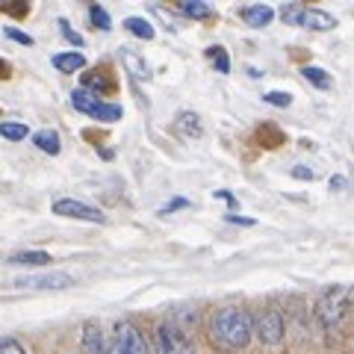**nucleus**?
I'll return each instance as SVG.
<instances>
[{"instance_id": "nucleus-1", "label": "nucleus", "mask_w": 354, "mask_h": 354, "mask_svg": "<svg viewBox=\"0 0 354 354\" xmlns=\"http://www.w3.org/2000/svg\"><path fill=\"white\" fill-rule=\"evenodd\" d=\"M209 337L225 348H245L254 337V316L239 304L218 307L209 319Z\"/></svg>"}, {"instance_id": "nucleus-2", "label": "nucleus", "mask_w": 354, "mask_h": 354, "mask_svg": "<svg viewBox=\"0 0 354 354\" xmlns=\"http://www.w3.org/2000/svg\"><path fill=\"white\" fill-rule=\"evenodd\" d=\"M348 298H351V286L348 283H334L328 286V290L316 298V322L322 325L325 334H334V330L339 328L342 316H346L348 310Z\"/></svg>"}, {"instance_id": "nucleus-3", "label": "nucleus", "mask_w": 354, "mask_h": 354, "mask_svg": "<svg viewBox=\"0 0 354 354\" xmlns=\"http://www.w3.org/2000/svg\"><path fill=\"white\" fill-rule=\"evenodd\" d=\"M151 348H153V354H198L189 330L180 328L174 319L157 322V328H153V334H151Z\"/></svg>"}, {"instance_id": "nucleus-4", "label": "nucleus", "mask_w": 354, "mask_h": 354, "mask_svg": "<svg viewBox=\"0 0 354 354\" xmlns=\"http://www.w3.org/2000/svg\"><path fill=\"white\" fill-rule=\"evenodd\" d=\"M281 18L292 27H307L316 32H328L337 27V18L325 12V9H310L307 3H283L281 6Z\"/></svg>"}, {"instance_id": "nucleus-5", "label": "nucleus", "mask_w": 354, "mask_h": 354, "mask_svg": "<svg viewBox=\"0 0 354 354\" xmlns=\"http://www.w3.org/2000/svg\"><path fill=\"white\" fill-rule=\"evenodd\" d=\"M254 337L269 348L281 346L283 337H286V322H283V313L278 307H266L263 313L254 316Z\"/></svg>"}, {"instance_id": "nucleus-6", "label": "nucleus", "mask_w": 354, "mask_h": 354, "mask_svg": "<svg viewBox=\"0 0 354 354\" xmlns=\"http://www.w3.org/2000/svg\"><path fill=\"white\" fill-rule=\"evenodd\" d=\"M53 216H62V218H77V221H92V225H104L106 213L101 207H92L80 201V198H57L53 201Z\"/></svg>"}, {"instance_id": "nucleus-7", "label": "nucleus", "mask_w": 354, "mask_h": 354, "mask_svg": "<svg viewBox=\"0 0 354 354\" xmlns=\"http://www.w3.org/2000/svg\"><path fill=\"white\" fill-rule=\"evenodd\" d=\"M18 290H68L74 286V278L68 272H39V274H18L12 281Z\"/></svg>"}, {"instance_id": "nucleus-8", "label": "nucleus", "mask_w": 354, "mask_h": 354, "mask_svg": "<svg viewBox=\"0 0 354 354\" xmlns=\"http://www.w3.org/2000/svg\"><path fill=\"white\" fill-rule=\"evenodd\" d=\"M113 342H115V346H121L124 351H130V354H148L151 351L145 334H142V328L133 322V319H121V322L115 325Z\"/></svg>"}, {"instance_id": "nucleus-9", "label": "nucleus", "mask_w": 354, "mask_h": 354, "mask_svg": "<svg viewBox=\"0 0 354 354\" xmlns=\"http://www.w3.org/2000/svg\"><path fill=\"white\" fill-rule=\"evenodd\" d=\"M83 88L104 97V95H113L118 88V83H115V77L109 74V65H101V68H88L83 74Z\"/></svg>"}, {"instance_id": "nucleus-10", "label": "nucleus", "mask_w": 354, "mask_h": 354, "mask_svg": "<svg viewBox=\"0 0 354 354\" xmlns=\"http://www.w3.org/2000/svg\"><path fill=\"white\" fill-rule=\"evenodd\" d=\"M80 342H83V354H109V346H106V337L97 322H86L83 325V334H80Z\"/></svg>"}, {"instance_id": "nucleus-11", "label": "nucleus", "mask_w": 354, "mask_h": 354, "mask_svg": "<svg viewBox=\"0 0 354 354\" xmlns=\"http://www.w3.org/2000/svg\"><path fill=\"white\" fill-rule=\"evenodd\" d=\"M239 18L245 21L248 27L263 30V27H269V24H272L274 9H272L269 3H248V6H242V9H239Z\"/></svg>"}, {"instance_id": "nucleus-12", "label": "nucleus", "mask_w": 354, "mask_h": 354, "mask_svg": "<svg viewBox=\"0 0 354 354\" xmlns=\"http://www.w3.org/2000/svg\"><path fill=\"white\" fill-rule=\"evenodd\" d=\"M174 130L180 133L183 139H201L204 136V124L192 109H180V113L174 115Z\"/></svg>"}, {"instance_id": "nucleus-13", "label": "nucleus", "mask_w": 354, "mask_h": 354, "mask_svg": "<svg viewBox=\"0 0 354 354\" xmlns=\"http://www.w3.org/2000/svg\"><path fill=\"white\" fill-rule=\"evenodd\" d=\"M50 65L59 74H74V71L86 68V57L80 50H59V53H53V57H50Z\"/></svg>"}, {"instance_id": "nucleus-14", "label": "nucleus", "mask_w": 354, "mask_h": 354, "mask_svg": "<svg viewBox=\"0 0 354 354\" xmlns=\"http://www.w3.org/2000/svg\"><path fill=\"white\" fill-rule=\"evenodd\" d=\"M32 145H36L41 153H50V157H57V153L62 151V139H59V133L53 130V127H41L32 133Z\"/></svg>"}, {"instance_id": "nucleus-15", "label": "nucleus", "mask_w": 354, "mask_h": 354, "mask_svg": "<svg viewBox=\"0 0 354 354\" xmlns=\"http://www.w3.org/2000/svg\"><path fill=\"white\" fill-rule=\"evenodd\" d=\"M121 62H124L127 74H133L136 80H148V77H151V65H148L145 57H142V53H136V50L121 48Z\"/></svg>"}, {"instance_id": "nucleus-16", "label": "nucleus", "mask_w": 354, "mask_h": 354, "mask_svg": "<svg viewBox=\"0 0 354 354\" xmlns=\"http://www.w3.org/2000/svg\"><path fill=\"white\" fill-rule=\"evenodd\" d=\"M9 266H18V269H27V266H48L53 263L48 251H39V248H30V251H15L6 257Z\"/></svg>"}, {"instance_id": "nucleus-17", "label": "nucleus", "mask_w": 354, "mask_h": 354, "mask_svg": "<svg viewBox=\"0 0 354 354\" xmlns=\"http://www.w3.org/2000/svg\"><path fill=\"white\" fill-rule=\"evenodd\" d=\"M68 104L71 109H77V113H83V115H92L97 104H101V95H95V92H88V88H74L71 97H68Z\"/></svg>"}, {"instance_id": "nucleus-18", "label": "nucleus", "mask_w": 354, "mask_h": 354, "mask_svg": "<svg viewBox=\"0 0 354 354\" xmlns=\"http://www.w3.org/2000/svg\"><path fill=\"white\" fill-rule=\"evenodd\" d=\"M177 9H180L186 18H192V21H207V18H213V6H209L207 0H180V3H177Z\"/></svg>"}, {"instance_id": "nucleus-19", "label": "nucleus", "mask_w": 354, "mask_h": 354, "mask_svg": "<svg viewBox=\"0 0 354 354\" xmlns=\"http://www.w3.org/2000/svg\"><path fill=\"white\" fill-rule=\"evenodd\" d=\"M124 30L130 32V36L145 39V41H151L153 36H157V30H153L151 21H148V18H139V15H130V18H124Z\"/></svg>"}, {"instance_id": "nucleus-20", "label": "nucleus", "mask_w": 354, "mask_h": 354, "mask_svg": "<svg viewBox=\"0 0 354 354\" xmlns=\"http://www.w3.org/2000/svg\"><path fill=\"white\" fill-rule=\"evenodd\" d=\"M121 115H124V109H121V104H109V101H101L97 104V109L88 118L101 121V124H113V121H121Z\"/></svg>"}, {"instance_id": "nucleus-21", "label": "nucleus", "mask_w": 354, "mask_h": 354, "mask_svg": "<svg viewBox=\"0 0 354 354\" xmlns=\"http://www.w3.org/2000/svg\"><path fill=\"white\" fill-rule=\"evenodd\" d=\"M88 21H92L95 30H101V32L113 30V18H109V12L101 3H88Z\"/></svg>"}, {"instance_id": "nucleus-22", "label": "nucleus", "mask_w": 354, "mask_h": 354, "mask_svg": "<svg viewBox=\"0 0 354 354\" xmlns=\"http://www.w3.org/2000/svg\"><path fill=\"white\" fill-rule=\"evenodd\" d=\"M0 133H3L6 142H21V139L30 136V127L24 121H3V124H0Z\"/></svg>"}, {"instance_id": "nucleus-23", "label": "nucleus", "mask_w": 354, "mask_h": 354, "mask_svg": "<svg viewBox=\"0 0 354 354\" xmlns=\"http://www.w3.org/2000/svg\"><path fill=\"white\" fill-rule=\"evenodd\" d=\"M301 74H304V80L313 83L316 88H330V74L325 68H319V65H304Z\"/></svg>"}, {"instance_id": "nucleus-24", "label": "nucleus", "mask_w": 354, "mask_h": 354, "mask_svg": "<svg viewBox=\"0 0 354 354\" xmlns=\"http://www.w3.org/2000/svg\"><path fill=\"white\" fill-rule=\"evenodd\" d=\"M204 53H207V59H213L218 74H230V57H227V50L221 48V44H213V48H207Z\"/></svg>"}, {"instance_id": "nucleus-25", "label": "nucleus", "mask_w": 354, "mask_h": 354, "mask_svg": "<svg viewBox=\"0 0 354 354\" xmlns=\"http://www.w3.org/2000/svg\"><path fill=\"white\" fill-rule=\"evenodd\" d=\"M263 101L269 104V106H281V109H286L292 104V95L290 92H281V88H272V92H266L263 95Z\"/></svg>"}, {"instance_id": "nucleus-26", "label": "nucleus", "mask_w": 354, "mask_h": 354, "mask_svg": "<svg viewBox=\"0 0 354 354\" xmlns=\"http://www.w3.org/2000/svg\"><path fill=\"white\" fill-rule=\"evenodd\" d=\"M59 32H62V36H65V39H68V41L74 44L77 50H80L83 44H86V39H83L80 32H77V30H74V27H71V24H68V21H65V18H59Z\"/></svg>"}, {"instance_id": "nucleus-27", "label": "nucleus", "mask_w": 354, "mask_h": 354, "mask_svg": "<svg viewBox=\"0 0 354 354\" xmlns=\"http://www.w3.org/2000/svg\"><path fill=\"white\" fill-rule=\"evenodd\" d=\"M186 207H192V201H189V198H183V195H177V198H171L169 204L160 207V216H171L174 209H186Z\"/></svg>"}, {"instance_id": "nucleus-28", "label": "nucleus", "mask_w": 354, "mask_h": 354, "mask_svg": "<svg viewBox=\"0 0 354 354\" xmlns=\"http://www.w3.org/2000/svg\"><path fill=\"white\" fill-rule=\"evenodd\" d=\"M0 354H27V348L15 337H3L0 339Z\"/></svg>"}, {"instance_id": "nucleus-29", "label": "nucleus", "mask_w": 354, "mask_h": 354, "mask_svg": "<svg viewBox=\"0 0 354 354\" xmlns=\"http://www.w3.org/2000/svg\"><path fill=\"white\" fill-rule=\"evenodd\" d=\"M3 32H6V36H9V39H12V41H18V44H27V48H30V44H36V39H32V36H30V32H24V30H18V27H6Z\"/></svg>"}, {"instance_id": "nucleus-30", "label": "nucleus", "mask_w": 354, "mask_h": 354, "mask_svg": "<svg viewBox=\"0 0 354 354\" xmlns=\"http://www.w3.org/2000/svg\"><path fill=\"white\" fill-rule=\"evenodd\" d=\"M30 12V6L27 3H21V0H15V3H6L3 6V15H12V18H27Z\"/></svg>"}, {"instance_id": "nucleus-31", "label": "nucleus", "mask_w": 354, "mask_h": 354, "mask_svg": "<svg viewBox=\"0 0 354 354\" xmlns=\"http://www.w3.org/2000/svg\"><path fill=\"white\" fill-rule=\"evenodd\" d=\"M290 174L295 177V180H316V171L310 169V165H295Z\"/></svg>"}, {"instance_id": "nucleus-32", "label": "nucleus", "mask_w": 354, "mask_h": 354, "mask_svg": "<svg viewBox=\"0 0 354 354\" xmlns=\"http://www.w3.org/2000/svg\"><path fill=\"white\" fill-rule=\"evenodd\" d=\"M225 221H230V225H257V218H251V216H234V213H225Z\"/></svg>"}, {"instance_id": "nucleus-33", "label": "nucleus", "mask_w": 354, "mask_h": 354, "mask_svg": "<svg viewBox=\"0 0 354 354\" xmlns=\"http://www.w3.org/2000/svg\"><path fill=\"white\" fill-rule=\"evenodd\" d=\"M213 198H221V201H227L230 207H236V198H234V195H230L227 189H216V192H213Z\"/></svg>"}, {"instance_id": "nucleus-34", "label": "nucleus", "mask_w": 354, "mask_h": 354, "mask_svg": "<svg viewBox=\"0 0 354 354\" xmlns=\"http://www.w3.org/2000/svg\"><path fill=\"white\" fill-rule=\"evenodd\" d=\"M109 354H130V351H124L121 346H115V342H109Z\"/></svg>"}, {"instance_id": "nucleus-35", "label": "nucleus", "mask_w": 354, "mask_h": 354, "mask_svg": "<svg viewBox=\"0 0 354 354\" xmlns=\"http://www.w3.org/2000/svg\"><path fill=\"white\" fill-rule=\"evenodd\" d=\"M342 183H346V180H342V177H330V189H339Z\"/></svg>"}, {"instance_id": "nucleus-36", "label": "nucleus", "mask_w": 354, "mask_h": 354, "mask_svg": "<svg viewBox=\"0 0 354 354\" xmlns=\"http://www.w3.org/2000/svg\"><path fill=\"white\" fill-rule=\"evenodd\" d=\"M0 68H3V77H12V74H9V71H12V65H9V62H0Z\"/></svg>"}]
</instances>
